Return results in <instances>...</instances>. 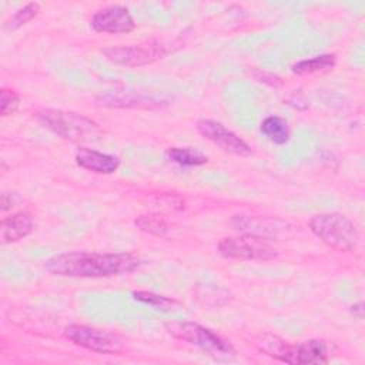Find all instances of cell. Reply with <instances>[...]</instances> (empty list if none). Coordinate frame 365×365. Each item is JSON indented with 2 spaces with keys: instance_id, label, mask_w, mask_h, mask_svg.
I'll return each mask as SVG.
<instances>
[{
  "instance_id": "17",
  "label": "cell",
  "mask_w": 365,
  "mask_h": 365,
  "mask_svg": "<svg viewBox=\"0 0 365 365\" xmlns=\"http://www.w3.org/2000/svg\"><path fill=\"white\" fill-rule=\"evenodd\" d=\"M134 225L147 234L155 235V237H164L168 232V224L165 218L160 214H144L135 218Z\"/></svg>"
},
{
  "instance_id": "14",
  "label": "cell",
  "mask_w": 365,
  "mask_h": 365,
  "mask_svg": "<svg viewBox=\"0 0 365 365\" xmlns=\"http://www.w3.org/2000/svg\"><path fill=\"white\" fill-rule=\"evenodd\" d=\"M259 130L269 141L277 145H282L289 140L288 123L279 115L265 117L259 124Z\"/></svg>"
},
{
  "instance_id": "13",
  "label": "cell",
  "mask_w": 365,
  "mask_h": 365,
  "mask_svg": "<svg viewBox=\"0 0 365 365\" xmlns=\"http://www.w3.org/2000/svg\"><path fill=\"white\" fill-rule=\"evenodd\" d=\"M34 230V220L26 211H19L1 220L0 237L3 244L17 242L26 238Z\"/></svg>"
},
{
  "instance_id": "4",
  "label": "cell",
  "mask_w": 365,
  "mask_h": 365,
  "mask_svg": "<svg viewBox=\"0 0 365 365\" xmlns=\"http://www.w3.org/2000/svg\"><path fill=\"white\" fill-rule=\"evenodd\" d=\"M309 230L328 247L339 252H351L359 242L355 224L339 212H321L311 217Z\"/></svg>"
},
{
  "instance_id": "3",
  "label": "cell",
  "mask_w": 365,
  "mask_h": 365,
  "mask_svg": "<svg viewBox=\"0 0 365 365\" xmlns=\"http://www.w3.org/2000/svg\"><path fill=\"white\" fill-rule=\"evenodd\" d=\"M36 118L51 133L73 143L98 141L103 135V131L96 121L74 111L41 108L36 113Z\"/></svg>"
},
{
  "instance_id": "22",
  "label": "cell",
  "mask_w": 365,
  "mask_h": 365,
  "mask_svg": "<svg viewBox=\"0 0 365 365\" xmlns=\"http://www.w3.org/2000/svg\"><path fill=\"white\" fill-rule=\"evenodd\" d=\"M351 311H352V314L355 315V317H358L359 319L364 317V304L362 302H358V304H354L352 307H351Z\"/></svg>"
},
{
  "instance_id": "7",
  "label": "cell",
  "mask_w": 365,
  "mask_h": 365,
  "mask_svg": "<svg viewBox=\"0 0 365 365\" xmlns=\"http://www.w3.org/2000/svg\"><path fill=\"white\" fill-rule=\"evenodd\" d=\"M64 335L73 344L97 354L114 355L123 351V341L118 335L94 327L70 324L64 328Z\"/></svg>"
},
{
  "instance_id": "10",
  "label": "cell",
  "mask_w": 365,
  "mask_h": 365,
  "mask_svg": "<svg viewBox=\"0 0 365 365\" xmlns=\"http://www.w3.org/2000/svg\"><path fill=\"white\" fill-rule=\"evenodd\" d=\"M90 24L96 31L108 34H124L135 29V21L130 10L118 4L97 10L91 17Z\"/></svg>"
},
{
  "instance_id": "16",
  "label": "cell",
  "mask_w": 365,
  "mask_h": 365,
  "mask_svg": "<svg viewBox=\"0 0 365 365\" xmlns=\"http://www.w3.org/2000/svg\"><path fill=\"white\" fill-rule=\"evenodd\" d=\"M335 63H336L335 54H329V53L319 54V56L294 63L291 66V71L298 76H307V74H314V73L329 70L335 66Z\"/></svg>"
},
{
  "instance_id": "2",
  "label": "cell",
  "mask_w": 365,
  "mask_h": 365,
  "mask_svg": "<svg viewBox=\"0 0 365 365\" xmlns=\"http://www.w3.org/2000/svg\"><path fill=\"white\" fill-rule=\"evenodd\" d=\"M257 345L267 355L292 365L327 364L336 351L332 342L324 339H308L299 344H288L278 335L269 332L262 334L257 339Z\"/></svg>"
},
{
  "instance_id": "6",
  "label": "cell",
  "mask_w": 365,
  "mask_h": 365,
  "mask_svg": "<svg viewBox=\"0 0 365 365\" xmlns=\"http://www.w3.org/2000/svg\"><path fill=\"white\" fill-rule=\"evenodd\" d=\"M218 252L224 258L242 261H269L277 257L275 248L264 237L255 234L222 238L218 244Z\"/></svg>"
},
{
  "instance_id": "19",
  "label": "cell",
  "mask_w": 365,
  "mask_h": 365,
  "mask_svg": "<svg viewBox=\"0 0 365 365\" xmlns=\"http://www.w3.org/2000/svg\"><path fill=\"white\" fill-rule=\"evenodd\" d=\"M40 13V4L38 3H27L24 7L19 9L10 19L7 29L16 30L24 24H27L30 20H33Z\"/></svg>"
},
{
  "instance_id": "5",
  "label": "cell",
  "mask_w": 365,
  "mask_h": 365,
  "mask_svg": "<svg viewBox=\"0 0 365 365\" xmlns=\"http://www.w3.org/2000/svg\"><path fill=\"white\" fill-rule=\"evenodd\" d=\"M165 329L171 336L188 342L190 345H194L208 352L210 355L218 358H228L235 354L231 344H228L210 328H205L197 322L170 321L165 324Z\"/></svg>"
},
{
  "instance_id": "15",
  "label": "cell",
  "mask_w": 365,
  "mask_h": 365,
  "mask_svg": "<svg viewBox=\"0 0 365 365\" xmlns=\"http://www.w3.org/2000/svg\"><path fill=\"white\" fill-rule=\"evenodd\" d=\"M165 157L181 167H198L208 163L207 155L191 147H170L165 150Z\"/></svg>"
},
{
  "instance_id": "9",
  "label": "cell",
  "mask_w": 365,
  "mask_h": 365,
  "mask_svg": "<svg viewBox=\"0 0 365 365\" xmlns=\"http://www.w3.org/2000/svg\"><path fill=\"white\" fill-rule=\"evenodd\" d=\"M197 130L200 131V134L204 138L210 140L211 143H214L221 150H224L230 154L240 155V157H248L252 153L251 145L247 141H244L234 131L228 130L220 121L202 118L197 123Z\"/></svg>"
},
{
  "instance_id": "12",
  "label": "cell",
  "mask_w": 365,
  "mask_h": 365,
  "mask_svg": "<svg viewBox=\"0 0 365 365\" xmlns=\"http://www.w3.org/2000/svg\"><path fill=\"white\" fill-rule=\"evenodd\" d=\"M76 163L81 168L97 174H113L120 168L121 164L117 155L101 153L87 147H81L77 150Z\"/></svg>"
},
{
  "instance_id": "20",
  "label": "cell",
  "mask_w": 365,
  "mask_h": 365,
  "mask_svg": "<svg viewBox=\"0 0 365 365\" xmlns=\"http://www.w3.org/2000/svg\"><path fill=\"white\" fill-rule=\"evenodd\" d=\"M20 106V97L14 90L1 88L0 91V113L3 117L11 115Z\"/></svg>"
},
{
  "instance_id": "11",
  "label": "cell",
  "mask_w": 365,
  "mask_h": 365,
  "mask_svg": "<svg viewBox=\"0 0 365 365\" xmlns=\"http://www.w3.org/2000/svg\"><path fill=\"white\" fill-rule=\"evenodd\" d=\"M97 100L103 106L115 108H158L168 104L163 98L154 96H144L135 91H110L101 94Z\"/></svg>"
},
{
  "instance_id": "1",
  "label": "cell",
  "mask_w": 365,
  "mask_h": 365,
  "mask_svg": "<svg viewBox=\"0 0 365 365\" xmlns=\"http://www.w3.org/2000/svg\"><path fill=\"white\" fill-rule=\"evenodd\" d=\"M141 265V259L133 254L87 252L76 251L48 258L46 269L53 275L74 278H107L133 272Z\"/></svg>"
},
{
  "instance_id": "8",
  "label": "cell",
  "mask_w": 365,
  "mask_h": 365,
  "mask_svg": "<svg viewBox=\"0 0 365 365\" xmlns=\"http://www.w3.org/2000/svg\"><path fill=\"white\" fill-rule=\"evenodd\" d=\"M168 53V48L161 41H147L143 44L134 46H120V47H107L103 50V54L107 60L114 64L138 67L151 64L163 58Z\"/></svg>"
},
{
  "instance_id": "18",
  "label": "cell",
  "mask_w": 365,
  "mask_h": 365,
  "mask_svg": "<svg viewBox=\"0 0 365 365\" xmlns=\"http://www.w3.org/2000/svg\"><path fill=\"white\" fill-rule=\"evenodd\" d=\"M133 298L138 302L151 305L155 309H160L163 312H170L178 307V302L175 299L164 297V295H158V294H154L150 291H134Z\"/></svg>"
},
{
  "instance_id": "21",
  "label": "cell",
  "mask_w": 365,
  "mask_h": 365,
  "mask_svg": "<svg viewBox=\"0 0 365 365\" xmlns=\"http://www.w3.org/2000/svg\"><path fill=\"white\" fill-rule=\"evenodd\" d=\"M20 201V197L17 192H3L1 194V210L6 211L11 207H14Z\"/></svg>"
}]
</instances>
